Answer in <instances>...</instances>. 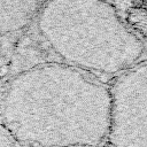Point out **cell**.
<instances>
[{
    "instance_id": "cell-1",
    "label": "cell",
    "mask_w": 147,
    "mask_h": 147,
    "mask_svg": "<svg viewBox=\"0 0 147 147\" xmlns=\"http://www.w3.org/2000/svg\"><path fill=\"white\" fill-rule=\"evenodd\" d=\"M111 107V88L96 75L46 63L6 84L0 124L22 147H99L108 137Z\"/></svg>"
},
{
    "instance_id": "cell-2",
    "label": "cell",
    "mask_w": 147,
    "mask_h": 147,
    "mask_svg": "<svg viewBox=\"0 0 147 147\" xmlns=\"http://www.w3.org/2000/svg\"><path fill=\"white\" fill-rule=\"evenodd\" d=\"M110 88L108 147H147V64L119 74Z\"/></svg>"
},
{
    "instance_id": "cell-3",
    "label": "cell",
    "mask_w": 147,
    "mask_h": 147,
    "mask_svg": "<svg viewBox=\"0 0 147 147\" xmlns=\"http://www.w3.org/2000/svg\"><path fill=\"white\" fill-rule=\"evenodd\" d=\"M40 6V0H0V36L26 26Z\"/></svg>"
},
{
    "instance_id": "cell-4",
    "label": "cell",
    "mask_w": 147,
    "mask_h": 147,
    "mask_svg": "<svg viewBox=\"0 0 147 147\" xmlns=\"http://www.w3.org/2000/svg\"><path fill=\"white\" fill-rule=\"evenodd\" d=\"M0 147H22L0 124Z\"/></svg>"
}]
</instances>
